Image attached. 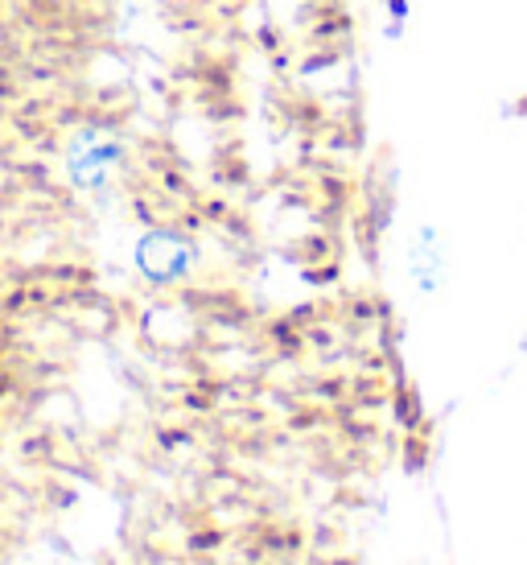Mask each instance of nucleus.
<instances>
[{
  "mask_svg": "<svg viewBox=\"0 0 527 565\" xmlns=\"http://www.w3.org/2000/svg\"><path fill=\"white\" fill-rule=\"evenodd\" d=\"M194 260H198L194 244L173 236V232H149L137 244V268L149 281H178V277H186L190 268H194Z\"/></svg>",
  "mask_w": 527,
  "mask_h": 565,
  "instance_id": "obj_1",
  "label": "nucleus"
}]
</instances>
